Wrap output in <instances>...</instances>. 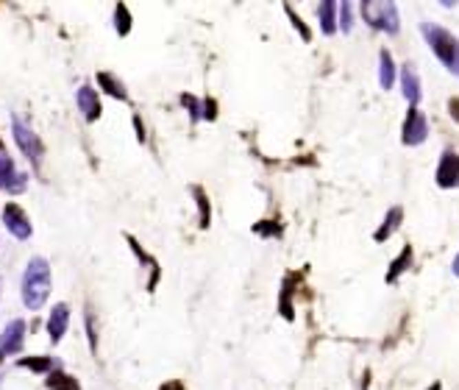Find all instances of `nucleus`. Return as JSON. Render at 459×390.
Listing matches in <instances>:
<instances>
[{
  "instance_id": "nucleus-1",
  "label": "nucleus",
  "mask_w": 459,
  "mask_h": 390,
  "mask_svg": "<svg viewBox=\"0 0 459 390\" xmlns=\"http://www.w3.org/2000/svg\"><path fill=\"white\" fill-rule=\"evenodd\" d=\"M420 34L442 68L451 76H459V39L445 25H437V23H420Z\"/></svg>"
},
{
  "instance_id": "nucleus-2",
  "label": "nucleus",
  "mask_w": 459,
  "mask_h": 390,
  "mask_svg": "<svg viewBox=\"0 0 459 390\" xmlns=\"http://www.w3.org/2000/svg\"><path fill=\"white\" fill-rule=\"evenodd\" d=\"M356 9L362 12V20L367 28L398 37L401 34V20H398V6L392 0H365V3H356Z\"/></svg>"
},
{
  "instance_id": "nucleus-3",
  "label": "nucleus",
  "mask_w": 459,
  "mask_h": 390,
  "mask_svg": "<svg viewBox=\"0 0 459 390\" xmlns=\"http://www.w3.org/2000/svg\"><path fill=\"white\" fill-rule=\"evenodd\" d=\"M47 293H50V268L45 259L34 256L23 276V301L28 309H42V304L47 301Z\"/></svg>"
},
{
  "instance_id": "nucleus-4",
  "label": "nucleus",
  "mask_w": 459,
  "mask_h": 390,
  "mask_svg": "<svg viewBox=\"0 0 459 390\" xmlns=\"http://www.w3.org/2000/svg\"><path fill=\"white\" fill-rule=\"evenodd\" d=\"M429 140V120L420 109L409 106L407 109V117H404V125H401V143L407 148H418Z\"/></svg>"
},
{
  "instance_id": "nucleus-5",
  "label": "nucleus",
  "mask_w": 459,
  "mask_h": 390,
  "mask_svg": "<svg viewBox=\"0 0 459 390\" xmlns=\"http://www.w3.org/2000/svg\"><path fill=\"white\" fill-rule=\"evenodd\" d=\"M434 181L440 189H456L459 187V154L453 148H445L440 154L437 170H434Z\"/></svg>"
},
{
  "instance_id": "nucleus-6",
  "label": "nucleus",
  "mask_w": 459,
  "mask_h": 390,
  "mask_svg": "<svg viewBox=\"0 0 459 390\" xmlns=\"http://www.w3.org/2000/svg\"><path fill=\"white\" fill-rule=\"evenodd\" d=\"M14 137H17V145L25 151V156L39 167V162H42V143H39L36 132L23 117H14Z\"/></svg>"
},
{
  "instance_id": "nucleus-7",
  "label": "nucleus",
  "mask_w": 459,
  "mask_h": 390,
  "mask_svg": "<svg viewBox=\"0 0 459 390\" xmlns=\"http://www.w3.org/2000/svg\"><path fill=\"white\" fill-rule=\"evenodd\" d=\"M0 189H6V192H23L25 189V176L17 173L12 156H6V154H0Z\"/></svg>"
},
{
  "instance_id": "nucleus-8",
  "label": "nucleus",
  "mask_w": 459,
  "mask_h": 390,
  "mask_svg": "<svg viewBox=\"0 0 459 390\" xmlns=\"http://www.w3.org/2000/svg\"><path fill=\"white\" fill-rule=\"evenodd\" d=\"M401 92L409 101V106H415V109L420 106L423 90H420V76L415 70V64H404V68H401Z\"/></svg>"
},
{
  "instance_id": "nucleus-9",
  "label": "nucleus",
  "mask_w": 459,
  "mask_h": 390,
  "mask_svg": "<svg viewBox=\"0 0 459 390\" xmlns=\"http://www.w3.org/2000/svg\"><path fill=\"white\" fill-rule=\"evenodd\" d=\"M3 223H6V229H9L17 240L31 237V223H28L25 212H23L17 204H6V209H3Z\"/></svg>"
},
{
  "instance_id": "nucleus-10",
  "label": "nucleus",
  "mask_w": 459,
  "mask_h": 390,
  "mask_svg": "<svg viewBox=\"0 0 459 390\" xmlns=\"http://www.w3.org/2000/svg\"><path fill=\"white\" fill-rule=\"evenodd\" d=\"M412 265H415V251H412V245L407 243V245L401 248V254L389 263V268H387V274H384V282H387V285H396Z\"/></svg>"
},
{
  "instance_id": "nucleus-11",
  "label": "nucleus",
  "mask_w": 459,
  "mask_h": 390,
  "mask_svg": "<svg viewBox=\"0 0 459 390\" xmlns=\"http://www.w3.org/2000/svg\"><path fill=\"white\" fill-rule=\"evenodd\" d=\"M23 338H25V320H12L3 332V340H0V360L17 354L23 346Z\"/></svg>"
},
{
  "instance_id": "nucleus-12",
  "label": "nucleus",
  "mask_w": 459,
  "mask_h": 390,
  "mask_svg": "<svg viewBox=\"0 0 459 390\" xmlns=\"http://www.w3.org/2000/svg\"><path fill=\"white\" fill-rule=\"evenodd\" d=\"M401 220H404V207H398V204L389 207L387 215H384V220H381V226L373 232V243H387L392 234L401 229Z\"/></svg>"
},
{
  "instance_id": "nucleus-13",
  "label": "nucleus",
  "mask_w": 459,
  "mask_h": 390,
  "mask_svg": "<svg viewBox=\"0 0 459 390\" xmlns=\"http://www.w3.org/2000/svg\"><path fill=\"white\" fill-rule=\"evenodd\" d=\"M67 320H70L67 304H56V307L50 309V315H47V332H50V340H53V343L61 340L64 329H67Z\"/></svg>"
},
{
  "instance_id": "nucleus-14",
  "label": "nucleus",
  "mask_w": 459,
  "mask_h": 390,
  "mask_svg": "<svg viewBox=\"0 0 459 390\" xmlns=\"http://www.w3.org/2000/svg\"><path fill=\"white\" fill-rule=\"evenodd\" d=\"M396 76H398V68H396V59H392V53L387 48L378 50V84L381 90H392V84H396Z\"/></svg>"
},
{
  "instance_id": "nucleus-15",
  "label": "nucleus",
  "mask_w": 459,
  "mask_h": 390,
  "mask_svg": "<svg viewBox=\"0 0 459 390\" xmlns=\"http://www.w3.org/2000/svg\"><path fill=\"white\" fill-rule=\"evenodd\" d=\"M317 17H320V31L325 37H332L337 31V3L334 0H323L317 6Z\"/></svg>"
},
{
  "instance_id": "nucleus-16",
  "label": "nucleus",
  "mask_w": 459,
  "mask_h": 390,
  "mask_svg": "<svg viewBox=\"0 0 459 390\" xmlns=\"http://www.w3.org/2000/svg\"><path fill=\"white\" fill-rule=\"evenodd\" d=\"M78 109L84 112L87 120H95V117L100 114V101H98V95L92 92V87H81V90H78Z\"/></svg>"
},
{
  "instance_id": "nucleus-17",
  "label": "nucleus",
  "mask_w": 459,
  "mask_h": 390,
  "mask_svg": "<svg viewBox=\"0 0 459 390\" xmlns=\"http://www.w3.org/2000/svg\"><path fill=\"white\" fill-rule=\"evenodd\" d=\"M98 84L103 87V92H109V95L117 98V101H125V98H128V92H125V87L120 84V79H114V76H109V73H98Z\"/></svg>"
},
{
  "instance_id": "nucleus-18",
  "label": "nucleus",
  "mask_w": 459,
  "mask_h": 390,
  "mask_svg": "<svg viewBox=\"0 0 459 390\" xmlns=\"http://www.w3.org/2000/svg\"><path fill=\"white\" fill-rule=\"evenodd\" d=\"M47 390H81L78 382L67 373H61V371H53L47 373Z\"/></svg>"
},
{
  "instance_id": "nucleus-19",
  "label": "nucleus",
  "mask_w": 459,
  "mask_h": 390,
  "mask_svg": "<svg viewBox=\"0 0 459 390\" xmlns=\"http://www.w3.org/2000/svg\"><path fill=\"white\" fill-rule=\"evenodd\" d=\"M354 9L356 3H337V28L345 34L354 28Z\"/></svg>"
},
{
  "instance_id": "nucleus-20",
  "label": "nucleus",
  "mask_w": 459,
  "mask_h": 390,
  "mask_svg": "<svg viewBox=\"0 0 459 390\" xmlns=\"http://www.w3.org/2000/svg\"><path fill=\"white\" fill-rule=\"evenodd\" d=\"M192 195L198 198V209H201V226L206 229L209 226V218H212V209H209V198H206V192L201 187H192Z\"/></svg>"
},
{
  "instance_id": "nucleus-21",
  "label": "nucleus",
  "mask_w": 459,
  "mask_h": 390,
  "mask_svg": "<svg viewBox=\"0 0 459 390\" xmlns=\"http://www.w3.org/2000/svg\"><path fill=\"white\" fill-rule=\"evenodd\" d=\"M284 12L290 14V20H292L295 31L301 34V39H303V42H312V31H309V25H306V23H303V20H301V17L295 14V12H292V6H290V3H284Z\"/></svg>"
},
{
  "instance_id": "nucleus-22",
  "label": "nucleus",
  "mask_w": 459,
  "mask_h": 390,
  "mask_svg": "<svg viewBox=\"0 0 459 390\" xmlns=\"http://www.w3.org/2000/svg\"><path fill=\"white\" fill-rule=\"evenodd\" d=\"M20 365L23 368H31V371H45L47 373V368H50V357H25V360H20Z\"/></svg>"
},
{
  "instance_id": "nucleus-23",
  "label": "nucleus",
  "mask_w": 459,
  "mask_h": 390,
  "mask_svg": "<svg viewBox=\"0 0 459 390\" xmlns=\"http://www.w3.org/2000/svg\"><path fill=\"white\" fill-rule=\"evenodd\" d=\"M117 34H128V28H131V17H128V9L120 3L117 9Z\"/></svg>"
},
{
  "instance_id": "nucleus-24",
  "label": "nucleus",
  "mask_w": 459,
  "mask_h": 390,
  "mask_svg": "<svg viewBox=\"0 0 459 390\" xmlns=\"http://www.w3.org/2000/svg\"><path fill=\"white\" fill-rule=\"evenodd\" d=\"M253 232H256V234H265V237H279V234H281V226H279V223H256Z\"/></svg>"
},
{
  "instance_id": "nucleus-25",
  "label": "nucleus",
  "mask_w": 459,
  "mask_h": 390,
  "mask_svg": "<svg viewBox=\"0 0 459 390\" xmlns=\"http://www.w3.org/2000/svg\"><path fill=\"white\" fill-rule=\"evenodd\" d=\"M201 109H204V112H201V114H204V117H206V120H215V117H217V103H215V101H212V98H206V101H204V103H201Z\"/></svg>"
},
{
  "instance_id": "nucleus-26",
  "label": "nucleus",
  "mask_w": 459,
  "mask_h": 390,
  "mask_svg": "<svg viewBox=\"0 0 459 390\" xmlns=\"http://www.w3.org/2000/svg\"><path fill=\"white\" fill-rule=\"evenodd\" d=\"M448 114H451L453 123H459V98H456V95L448 98Z\"/></svg>"
},
{
  "instance_id": "nucleus-27",
  "label": "nucleus",
  "mask_w": 459,
  "mask_h": 390,
  "mask_svg": "<svg viewBox=\"0 0 459 390\" xmlns=\"http://www.w3.org/2000/svg\"><path fill=\"white\" fill-rule=\"evenodd\" d=\"M162 390H184V384H181V382H167Z\"/></svg>"
},
{
  "instance_id": "nucleus-28",
  "label": "nucleus",
  "mask_w": 459,
  "mask_h": 390,
  "mask_svg": "<svg viewBox=\"0 0 459 390\" xmlns=\"http://www.w3.org/2000/svg\"><path fill=\"white\" fill-rule=\"evenodd\" d=\"M451 271H453V276H459V254L453 256V265H451Z\"/></svg>"
},
{
  "instance_id": "nucleus-29",
  "label": "nucleus",
  "mask_w": 459,
  "mask_h": 390,
  "mask_svg": "<svg viewBox=\"0 0 459 390\" xmlns=\"http://www.w3.org/2000/svg\"><path fill=\"white\" fill-rule=\"evenodd\" d=\"M426 390H442V382H431Z\"/></svg>"
},
{
  "instance_id": "nucleus-30",
  "label": "nucleus",
  "mask_w": 459,
  "mask_h": 390,
  "mask_svg": "<svg viewBox=\"0 0 459 390\" xmlns=\"http://www.w3.org/2000/svg\"><path fill=\"white\" fill-rule=\"evenodd\" d=\"M0 151H3V140H0ZM3 154H6V151H3Z\"/></svg>"
}]
</instances>
